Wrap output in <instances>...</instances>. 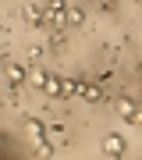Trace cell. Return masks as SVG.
<instances>
[{
  "label": "cell",
  "instance_id": "cell-1",
  "mask_svg": "<svg viewBox=\"0 0 142 160\" xmlns=\"http://www.w3.org/2000/svg\"><path fill=\"white\" fill-rule=\"evenodd\" d=\"M103 153H107V157H121V153H125V139H121V135H107V139H103Z\"/></svg>",
  "mask_w": 142,
  "mask_h": 160
},
{
  "label": "cell",
  "instance_id": "cell-2",
  "mask_svg": "<svg viewBox=\"0 0 142 160\" xmlns=\"http://www.w3.org/2000/svg\"><path fill=\"white\" fill-rule=\"evenodd\" d=\"M61 11H64V0H46V14L50 18H61Z\"/></svg>",
  "mask_w": 142,
  "mask_h": 160
},
{
  "label": "cell",
  "instance_id": "cell-3",
  "mask_svg": "<svg viewBox=\"0 0 142 160\" xmlns=\"http://www.w3.org/2000/svg\"><path fill=\"white\" fill-rule=\"evenodd\" d=\"M18 82H22V68H18V64H11V86H18Z\"/></svg>",
  "mask_w": 142,
  "mask_h": 160
}]
</instances>
